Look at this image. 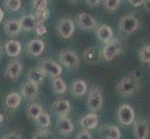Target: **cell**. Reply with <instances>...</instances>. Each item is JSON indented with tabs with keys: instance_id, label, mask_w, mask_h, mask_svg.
Instances as JSON below:
<instances>
[{
	"instance_id": "obj_1",
	"label": "cell",
	"mask_w": 150,
	"mask_h": 139,
	"mask_svg": "<svg viewBox=\"0 0 150 139\" xmlns=\"http://www.w3.org/2000/svg\"><path fill=\"white\" fill-rule=\"evenodd\" d=\"M141 86V81L136 75L131 74L122 78L116 86L117 93L122 96H130L133 95Z\"/></svg>"
},
{
	"instance_id": "obj_2",
	"label": "cell",
	"mask_w": 150,
	"mask_h": 139,
	"mask_svg": "<svg viewBox=\"0 0 150 139\" xmlns=\"http://www.w3.org/2000/svg\"><path fill=\"white\" fill-rule=\"evenodd\" d=\"M49 18V10H45L44 12L38 13L37 15L27 14L22 17L19 22L21 24L22 30L26 31V32H31L35 31L40 25H43L46 20Z\"/></svg>"
},
{
	"instance_id": "obj_3",
	"label": "cell",
	"mask_w": 150,
	"mask_h": 139,
	"mask_svg": "<svg viewBox=\"0 0 150 139\" xmlns=\"http://www.w3.org/2000/svg\"><path fill=\"white\" fill-rule=\"evenodd\" d=\"M103 105V96L101 88L98 86H92L89 91L87 99V107L91 112H98L102 110Z\"/></svg>"
},
{
	"instance_id": "obj_4",
	"label": "cell",
	"mask_w": 150,
	"mask_h": 139,
	"mask_svg": "<svg viewBox=\"0 0 150 139\" xmlns=\"http://www.w3.org/2000/svg\"><path fill=\"white\" fill-rule=\"evenodd\" d=\"M122 44L117 39H110L105 43L101 52V56L107 61H111L122 51Z\"/></svg>"
},
{
	"instance_id": "obj_5",
	"label": "cell",
	"mask_w": 150,
	"mask_h": 139,
	"mask_svg": "<svg viewBox=\"0 0 150 139\" xmlns=\"http://www.w3.org/2000/svg\"><path fill=\"white\" fill-rule=\"evenodd\" d=\"M60 62L69 70H76L79 67L80 60L77 55L72 50H63L59 54Z\"/></svg>"
},
{
	"instance_id": "obj_6",
	"label": "cell",
	"mask_w": 150,
	"mask_h": 139,
	"mask_svg": "<svg viewBox=\"0 0 150 139\" xmlns=\"http://www.w3.org/2000/svg\"><path fill=\"white\" fill-rule=\"evenodd\" d=\"M139 28L138 19L132 14L125 15L120 20V29L122 33L126 34H131L134 33Z\"/></svg>"
},
{
	"instance_id": "obj_7",
	"label": "cell",
	"mask_w": 150,
	"mask_h": 139,
	"mask_svg": "<svg viewBox=\"0 0 150 139\" xmlns=\"http://www.w3.org/2000/svg\"><path fill=\"white\" fill-rule=\"evenodd\" d=\"M135 113L132 106L128 104H122L117 110V119L123 125H131L134 122Z\"/></svg>"
},
{
	"instance_id": "obj_8",
	"label": "cell",
	"mask_w": 150,
	"mask_h": 139,
	"mask_svg": "<svg viewBox=\"0 0 150 139\" xmlns=\"http://www.w3.org/2000/svg\"><path fill=\"white\" fill-rule=\"evenodd\" d=\"M38 67L42 70L45 74H48L52 78L60 76L62 74V71H63V69H62L61 65H59V63H57L50 59H42Z\"/></svg>"
},
{
	"instance_id": "obj_9",
	"label": "cell",
	"mask_w": 150,
	"mask_h": 139,
	"mask_svg": "<svg viewBox=\"0 0 150 139\" xmlns=\"http://www.w3.org/2000/svg\"><path fill=\"white\" fill-rule=\"evenodd\" d=\"M75 24L70 18H63L59 20L57 24V32L61 37L64 39L70 38L74 34Z\"/></svg>"
},
{
	"instance_id": "obj_10",
	"label": "cell",
	"mask_w": 150,
	"mask_h": 139,
	"mask_svg": "<svg viewBox=\"0 0 150 139\" xmlns=\"http://www.w3.org/2000/svg\"><path fill=\"white\" fill-rule=\"evenodd\" d=\"M21 91H22V95L23 97H25L27 100H34L38 96L39 94V88L38 85L35 83H32V82L27 81L22 85V88H21Z\"/></svg>"
},
{
	"instance_id": "obj_11",
	"label": "cell",
	"mask_w": 150,
	"mask_h": 139,
	"mask_svg": "<svg viewBox=\"0 0 150 139\" xmlns=\"http://www.w3.org/2000/svg\"><path fill=\"white\" fill-rule=\"evenodd\" d=\"M133 136L137 139H146L149 135V125L146 120L133 122Z\"/></svg>"
},
{
	"instance_id": "obj_12",
	"label": "cell",
	"mask_w": 150,
	"mask_h": 139,
	"mask_svg": "<svg viewBox=\"0 0 150 139\" xmlns=\"http://www.w3.org/2000/svg\"><path fill=\"white\" fill-rule=\"evenodd\" d=\"M76 22L83 30H92L97 27V22L89 13H79L76 17Z\"/></svg>"
},
{
	"instance_id": "obj_13",
	"label": "cell",
	"mask_w": 150,
	"mask_h": 139,
	"mask_svg": "<svg viewBox=\"0 0 150 139\" xmlns=\"http://www.w3.org/2000/svg\"><path fill=\"white\" fill-rule=\"evenodd\" d=\"M52 110L53 112L58 117L67 116V114H68L71 110V104L68 100L64 98H59L53 102Z\"/></svg>"
},
{
	"instance_id": "obj_14",
	"label": "cell",
	"mask_w": 150,
	"mask_h": 139,
	"mask_svg": "<svg viewBox=\"0 0 150 139\" xmlns=\"http://www.w3.org/2000/svg\"><path fill=\"white\" fill-rule=\"evenodd\" d=\"M23 71V65L19 60L10 61L6 69V76L9 80L15 81L17 80Z\"/></svg>"
},
{
	"instance_id": "obj_15",
	"label": "cell",
	"mask_w": 150,
	"mask_h": 139,
	"mask_svg": "<svg viewBox=\"0 0 150 139\" xmlns=\"http://www.w3.org/2000/svg\"><path fill=\"white\" fill-rule=\"evenodd\" d=\"M57 128L58 131L62 133V135H70L74 131V124L73 122L70 121L69 118L67 116H62L59 117L57 120Z\"/></svg>"
},
{
	"instance_id": "obj_16",
	"label": "cell",
	"mask_w": 150,
	"mask_h": 139,
	"mask_svg": "<svg viewBox=\"0 0 150 139\" xmlns=\"http://www.w3.org/2000/svg\"><path fill=\"white\" fill-rule=\"evenodd\" d=\"M100 136L106 139H120L121 137V133L116 125H105L101 127Z\"/></svg>"
},
{
	"instance_id": "obj_17",
	"label": "cell",
	"mask_w": 150,
	"mask_h": 139,
	"mask_svg": "<svg viewBox=\"0 0 150 139\" xmlns=\"http://www.w3.org/2000/svg\"><path fill=\"white\" fill-rule=\"evenodd\" d=\"M45 50V43L41 39H33L27 45V51L30 55L38 57L40 56Z\"/></svg>"
},
{
	"instance_id": "obj_18",
	"label": "cell",
	"mask_w": 150,
	"mask_h": 139,
	"mask_svg": "<svg viewBox=\"0 0 150 139\" xmlns=\"http://www.w3.org/2000/svg\"><path fill=\"white\" fill-rule=\"evenodd\" d=\"M4 30L8 36H16L18 35L21 31H22V27H21L20 22L17 20H10L5 22L4 24Z\"/></svg>"
},
{
	"instance_id": "obj_19",
	"label": "cell",
	"mask_w": 150,
	"mask_h": 139,
	"mask_svg": "<svg viewBox=\"0 0 150 139\" xmlns=\"http://www.w3.org/2000/svg\"><path fill=\"white\" fill-rule=\"evenodd\" d=\"M83 58L85 61L89 64H95L101 59V51L97 49L96 47L91 46V47L87 48L83 54Z\"/></svg>"
},
{
	"instance_id": "obj_20",
	"label": "cell",
	"mask_w": 150,
	"mask_h": 139,
	"mask_svg": "<svg viewBox=\"0 0 150 139\" xmlns=\"http://www.w3.org/2000/svg\"><path fill=\"white\" fill-rule=\"evenodd\" d=\"M80 125L82 128L87 130L94 129L98 125V116L96 113L91 112L89 114L85 115L80 121Z\"/></svg>"
},
{
	"instance_id": "obj_21",
	"label": "cell",
	"mask_w": 150,
	"mask_h": 139,
	"mask_svg": "<svg viewBox=\"0 0 150 139\" xmlns=\"http://www.w3.org/2000/svg\"><path fill=\"white\" fill-rule=\"evenodd\" d=\"M5 50L8 57H18L22 51V45L17 40H9L5 45Z\"/></svg>"
},
{
	"instance_id": "obj_22",
	"label": "cell",
	"mask_w": 150,
	"mask_h": 139,
	"mask_svg": "<svg viewBox=\"0 0 150 139\" xmlns=\"http://www.w3.org/2000/svg\"><path fill=\"white\" fill-rule=\"evenodd\" d=\"M45 75L46 74L43 73L42 70L39 67H38V68H32L27 73V80L39 85L43 83V81L45 79Z\"/></svg>"
},
{
	"instance_id": "obj_23",
	"label": "cell",
	"mask_w": 150,
	"mask_h": 139,
	"mask_svg": "<svg viewBox=\"0 0 150 139\" xmlns=\"http://www.w3.org/2000/svg\"><path fill=\"white\" fill-rule=\"evenodd\" d=\"M97 37L101 42L106 43L113 37V31L110 26L106 24L101 25V26L97 29Z\"/></svg>"
},
{
	"instance_id": "obj_24",
	"label": "cell",
	"mask_w": 150,
	"mask_h": 139,
	"mask_svg": "<svg viewBox=\"0 0 150 139\" xmlns=\"http://www.w3.org/2000/svg\"><path fill=\"white\" fill-rule=\"evenodd\" d=\"M21 101H22V96L17 92H12L8 94L5 99V104L8 108V109H17V108L20 106Z\"/></svg>"
},
{
	"instance_id": "obj_25",
	"label": "cell",
	"mask_w": 150,
	"mask_h": 139,
	"mask_svg": "<svg viewBox=\"0 0 150 139\" xmlns=\"http://www.w3.org/2000/svg\"><path fill=\"white\" fill-rule=\"evenodd\" d=\"M87 84L83 80H76L73 84H72V93L76 96H82L85 95L87 92Z\"/></svg>"
},
{
	"instance_id": "obj_26",
	"label": "cell",
	"mask_w": 150,
	"mask_h": 139,
	"mask_svg": "<svg viewBox=\"0 0 150 139\" xmlns=\"http://www.w3.org/2000/svg\"><path fill=\"white\" fill-rule=\"evenodd\" d=\"M52 88H53V91L58 95H63L66 92V85L64 83V81L62 79L60 76L53 78Z\"/></svg>"
},
{
	"instance_id": "obj_27",
	"label": "cell",
	"mask_w": 150,
	"mask_h": 139,
	"mask_svg": "<svg viewBox=\"0 0 150 139\" xmlns=\"http://www.w3.org/2000/svg\"><path fill=\"white\" fill-rule=\"evenodd\" d=\"M42 111H43L42 107H41L39 104H38V103H33V104L29 105L26 109V112H27L28 116L31 118V119H33L34 121Z\"/></svg>"
},
{
	"instance_id": "obj_28",
	"label": "cell",
	"mask_w": 150,
	"mask_h": 139,
	"mask_svg": "<svg viewBox=\"0 0 150 139\" xmlns=\"http://www.w3.org/2000/svg\"><path fill=\"white\" fill-rule=\"evenodd\" d=\"M35 122L40 127L48 128L50 125V116L48 114L47 112L42 111L40 114L35 118Z\"/></svg>"
},
{
	"instance_id": "obj_29",
	"label": "cell",
	"mask_w": 150,
	"mask_h": 139,
	"mask_svg": "<svg viewBox=\"0 0 150 139\" xmlns=\"http://www.w3.org/2000/svg\"><path fill=\"white\" fill-rule=\"evenodd\" d=\"M139 55L143 63L149 64L150 62V45H144L139 50Z\"/></svg>"
},
{
	"instance_id": "obj_30",
	"label": "cell",
	"mask_w": 150,
	"mask_h": 139,
	"mask_svg": "<svg viewBox=\"0 0 150 139\" xmlns=\"http://www.w3.org/2000/svg\"><path fill=\"white\" fill-rule=\"evenodd\" d=\"M33 7L38 13L48 9V0H33Z\"/></svg>"
},
{
	"instance_id": "obj_31",
	"label": "cell",
	"mask_w": 150,
	"mask_h": 139,
	"mask_svg": "<svg viewBox=\"0 0 150 139\" xmlns=\"http://www.w3.org/2000/svg\"><path fill=\"white\" fill-rule=\"evenodd\" d=\"M6 7L12 11H18L22 8V0H5Z\"/></svg>"
},
{
	"instance_id": "obj_32",
	"label": "cell",
	"mask_w": 150,
	"mask_h": 139,
	"mask_svg": "<svg viewBox=\"0 0 150 139\" xmlns=\"http://www.w3.org/2000/svg\"><path fill=\"white\" fill-rule=\"evenodd\" d=\"M51 135L50 131L48 128H44V127H40L39 129H38L34 133V139H40V138H48Z\"/></svg>"
},
{
	"instance_id": "obj_33",
	"label": "cell",
	"mask_w": 150,
	"mask_h": 139,
	"mask_svg": "<svg viewBox=\"0 0 150 139\" xmlns=\"http://www.w3.org/2000/svg\"><path fill=\"white\" fill-rule=\"evenodd\" d=\"M121 0H105V8L107 11H115L118 8Z\"/></svg>"
},
{
	"instance_id": "obj_34",
	"label": "cell",
	"mask_w": 150,
	"mask_h": 139,
	"mask_svg": "<svg viewBox=\"0 0 150 139\" xmlns=\"http://www.w3.org/2000/svg\"><path fill=\"white\" fill-rule=\"evenodd\" d=\"M91 138H92L91 133L87 129L80 131L76 136V139H91Z\"/></svg>"
},
{
	"instance_id": "obj_35",
	"label": "cell",
	"mask_w": 150,
	"mask_h": 139,
	"mask_svg": "<svg viewBox=\"0 0 150 139\" xmlns=\"http://www.w3.org/2000/svg\"><path fill=\"white\" fill-rule=\"evenodd\" d=\"M22 135H21L20 133L18 132H12V133H8V135H6L4 136V139H20V138H22Z\"/></svg>"
},
{
	"instance_id": "obj_36",
	"label": "cell",
	"mask_w": 150,
	"mask_h": 139,
	"mask_svg": "<svg viewBox=\"0 0 150 139\" xmlns=\"http://www.w3.org/2000/svg\"><path fill=\"white\" fill-rule=\"evenodd\" d=\"M129 2H130V4L134 8H138V7H141L143 5L144 0H129Z\"/></svg>"
},
{
	"instance_id": "obj_37",
	"label": "cell",
	"mask_w": 150,
	"mask_h": 139,
	"mask_svg": "<svg viewBox=\"0 0 150 139\" xmlns=\"http://www.w3.org/2000/svg\"><path fill=\"white\" fill-rule=\"evenodd\" d=\"M35 31H37V34H39V35H44L46 34V32H47V29H46V27L43 25H40V26H38L37 29H35Z\"/></svg>"
},
{
	"instance_id": "obj_38",
	"label": "cell",
	"mask_w": 150,
	"mask_h": 139,
	"mask_svg": "<svg viewBox=\"0 0 150 139\" xmlns=\"http://www.w3.org/2000/svg\"><path fill=\"white\" fill-rule=\"evenodd\" d=\"M85 1H86L88 6H90V7H95V6H97V5L100 3L101 0H85Z\"/></svg>"
},
{
	"instance_id": "obj_39",
	"label": "cell",
	"mask_w": 150,
	"mask_h": 139,
	"mask_svg": "<svg viewBox=\"0 0 150 139\" xmlns=\"http://www.w3.org/2000/svg\"><path fill=\"white\" fill-rule=\"evenodd\" d=\"M149 3H150V0H144V3L143 5L144 6V8H146V10L147 12H149Z\"/></svg>"
},
{
	"instance_id": "obj_40",
	"label": "cell",
	"mask_w": 150,
	"mask_h": 139,
	"mask_svg": "<svg viewBox=\"0 0 150 139\" xmlns=\"http://www.w3.org/2000/svg\"><path fill=\"white\" fill-rule=\"evenodd\" d=\"M3 18H4V12H3V10H2V8H0V22H2V20H3Z\"/></svg>"
},
{
	"instance_id": "obj_41",
	"label": "cell",
	"mask_w": 150,
	"mask_h": 139,
	"mask_svg": "<svg viewBox=\"0 0 150 139\" xmlns=\"http://www.w3.org/2000/svg\"><path fill=\"white\" fill-rule=\"evenodd\" d=\"M4 121V116L1 113V110H0V123H2V122Z\"/></svg>"
},
{
	"instance_id": "obj_42",
	"label": "cell",
	"mask_w": 150,
	"mask_h": 139,
	"mask_svg": "<svg viewBox=\"0 0 150 139\" xmlns=\"http://www.w3.org/2000/svg\"><path fill=\"white\" fill-rule=\"evenodd\" d=\"M1 55H2V46L1 44H0V59H1Z\"/></svg>"
},
{
	"instance_id": "obj_43",
	"label": "cell",
	"mask_w": 150,
	"mask_h": 139,
	"mask_svg": "<svg viewBox=\"0 0 150 139\" xmlns=\"http://www.w3.org/2000/svg\"><path fill=\"white\" fill-rule=\"evenodd\" d=\"M71 2H76V1H77V0H70Z\"/></svg>"
}]
</instances>
